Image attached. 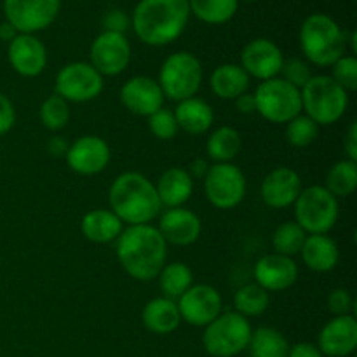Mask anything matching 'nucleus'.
<instances>
[{
	"mask_svg": "<svg viewBox=\"0 0 357 357\" xmlns=\"http://www.w3.org/2000/svg\"><path fill=\"white\" fill-rule=\"evenodd\" d=\"M115 243L119 264L126 274L136 281L146 282L157 279L166 265L167 244L159 229L152 223L128 227L122 230Z\"/></svg>",
	"mask_w": 357,
	"mask_h": 357,
	"instance_id": "nucleus-1",
	"label": "nucleus"
},
{
	"mask_svg": "<svg viewBox=\"0 0 357 357\" xmlns=\"http://www.w3.org/2000/svg\"><path fill=\"white\" fill-rule=\"evenodd\" d=\"M190 20L188 0H139L132 28L143 44L160 47L176 40Z\"/></svg>",
	"mask_w": 357,
	"mask_h": 357,
	"instance_id": "nucleus-2",
	"label": "nucleus"
},
{
	"mask_svg": "<svg viewBox=\"0 0 357 357\" xmlns=\"http://www.w3.org/2000/svg\"><path fill=\"white\" fill-rule=\"evenodd\" d=\"M110 208L122 223L146 225L159 218L162 204L157 195L155 183L145 174L128 171L119 174L108 192Z\"/></svg>",
	"mask_w": 357,
	"mask_h": 357,
	"instance_id": "nucleus-3",
	"label": "nucleus"
},
{
	"mask_svg": "<svg viewBox=\"0 0 357 357\" xmlns=\"http://www.w3.org/2000/svg\"><path fill=\"white\" fill-rule=\"evenodd\" d=\"M300 49L307 61L326 68L345 56L347 37L340 24L323 13L310 14L300 28Z\"/></svg>",
	"mask_w": 357,
	"mask_h": 357,
	"instance_id": "nucleus-4",
	"label": "nucleus"
},
{
	"mask_svg": "<svg viewBox=\"0 0 357 357\" xmlns=\"http://www.w3.org/2000/svg\"><path fill=\"white\" fill-rule=\"evenodd\" d=\"M300 93L302 110L317 126L335 124L349 108V93L330 75H314Z\"/></svg>",
	"mask_w": 357,
	"mask_h": 357,
	"instance_id": "nucleus-5",
	"label": "nucleus"
},
{
	"mask_svg": "<svg viewBox=\"0 0 357 357\" xmlns=\"http://www.w3.org/2000/svg\"><path fill=\"white\" fill-rule=\"evenodd\" d=\"M295 222L302 227L307 236L330 234L337 225L340 208L338 199L331 195L323 185L302 188L295 201Z\"/></svg>",
	"mask_w": 357,
	"mask_h": 357,
	"instance_id": "nucleus-6",
	"label": "nucleus"
},
{
	"mask_svg": "<svg viewBox=\"0 0 357 357\" xmlns=\"http://www.w3.org/2000/svg\"><path fill=\"white\" fill-rule=\"evenodd\" d=\"M202 75L204 72L197 56L188 51H178L164 59L157 82L162 89L164 98L180 103L199 93Z\"/></svg>",
	"mask_w": 357,
	"mask_h": 357,
	"instance_id": "nucleus-7",
	"label": "nucleus"
},
{
	"mask_svg": "<svg viewBox=\"0 0 357 357\" xmlns=\"http://www.w3.org/2000/svg\"><path fill=\"white\" fill-rule=\"evenodd\" d=\"M251 333L253 328L246 317L237 314L236 310L222 312L206 326L202 344L208 354L213 357H234L246 351Z\"/></svg>",
	"mask_w": 357,
	"mask_h": 357,
	"instance_id": "nucleus-8",
	"label": "nucleus"
},
{
	"mask_svg": "<svg viewBox=\"0 0 357 357\" xmlns=\"http://www.w3.org/2000/svg\"><path fill=\"white\" fill-rule=\"evenodd\" d=\"M253 96L258 114L272 124H288L302 114V93L281 77L260 82Z\"/></svg>",
	"mask_w": 357,
	"mask_h": 357,
	"instance_id": "nucleus-9",
	"label": "nucleus"
},
{
	"mask_svg": "<svg viewBox=\"0 0 357 357\" xmlns=\"http://www.w3.org/2000/svg\"><path fill=\"white\" fill-rule=\"evenodd\" d=\"M103 86V75L91 63L73 61L59 70L54 89L68 103H87L100 96Z\"/></svg>",
	"mask_w": 357,
	"mask_h": 357,
	"instance_id": "nucleus-10",
	"label": "nucleus"
},
{
	"mask_svg": "<svg viewBox=\"0 0 357 357\" xmlns=\"http://www.w3.org/2000/svg\"><path fill=\"white\" fill-rule=\"evenodd\" d=\"M204 194L215 208H237L246 195V176L232 162L213 164L204 176Z\"/></svg>",
	"mask_w": 357,
	"mask_h": 357,
	"instance_id": "nucleus-11",
	"label": "nucleus"
},
{
	"mask_svg": "<svg viewBox=\"0 0 357 357\" xmlns=\"http://www.w3.org/2000/svg\"><path fill=\"white\" fill-rule=\"evenodd\" d=\"M61 0H3V14L20 33H37L54 23Z\"/></svg>",
	"mask_w": 357,
	"mask_h": 357,
	"instance_id": "nucleus-12",
	"label": "nucleus"
},
{
	"mask_svg": "<svg viewBox=\"0 0 357 357\" xmlns=\"http://www.w3.org/2000/svg\"><path fill=\"white\" fill-rule=\"evenodd\" d=\"M181 321L197 328H206L222 314L223 300L218 289L209 284H192L176 300Z\"/></svg>",
	"mask_w": 357,
	"mask_h": 357,
	"instance_id": "nucleus-13",
	"label": "nucleus"
},
{
	"mask_svg": "<svg viewBox=\"0 0 357 357\" xmlns=\"http://www.w3.org/2000/svg\"><path fill=\"white\" fill-rule=\"evenodd\" d=\"M91 65L103 77H115L131 63V44L126 35L103 31L91 44Z\"/></svg>",
	"mask_w": 357,
	"mask_h": 357,
	"instance_id": "nucleus-14",
	"label": "nucleus"
},
{
	"mask_svg": "<svg viewBox=\"0 0 357 357\" xmlns=\"http://www.w3.org/2000/svg\"><path fill=\"white\" fill-rule=\"evenodd\" d=\"M282 65H284V56L279 45L268 38H255L248 42L241 51V66L244 72L255 79L271 80L279 77Z\"/></svg>",
	"mask_w": 357,
	"mask_h": 357,
	"instance_id": "nucleus-15",
	"label": "nucleus"
},
{
	"mask_svg": "<svg viewBox=\"0 0 357 357\" xmlns=\"http://www.w3.org/2000/svg\"><path fill=\"white\" fill-rule=\"evenodd\" d=\"M110 146L103 138L94 135L80 136L66 149L65 157L70 169L82 176L101 173L110 162Z\"/></svg>",
	"mask_w": 357,
	"mask_h": 357,
	"instance_id": "nucleus-16",
	"label": "nucleus"
},
{
	"mask_svg": "<svg viewBox=\"0 0 357 357\" xmlns=\"http://www.w3.org/2000/svg\"><path fill=\"white\" fill-rule=\"evenodd\" d=\"M253 278L265 291H284L298 279V265L291 257L278 253L265 255L255 264Z\"/></svg>",
	"mask_w": 357,
	"mask_h": 357,
	"instance_id": "nucleus-17",
	"label": "nucleus"
},
{
	"mask_svg": "<svg viewBox=\"0 0 357 357\" xmlns=\"http://www.w3.org/2000/svg\"><path fill=\"white\" fill-rule=\"evenodd\" d=\"M164 94L159 82L150 77L138 75L126 80L121 89V101L131 114L150 117L164 107Z\"/></svg>",
	"mask_w": 357,
	"mask_h": 357,
	"instance_id": "nucleus-18",
	"label": "nucleus"
},
{
	"mask_svg": "<svg viewBox=\"0 0 357 357\" xmlns=\"http://www.w3.org/2000/svg\"><path fill=\"white\" fill-rule=\"evenodd\" d=\"M302 192V178L291 167H275L264 178L260 187L261 199L271 209H284L295 204Z\"/></svg>",
	"mask_w": 357,
	"mask_h": 357,
	"instance_id": "nucleus-19",
	"label": "nucleus"
},
{
	"mask_svg": "<svg viewBox=\"0 0 357 357\" xmlns=\"http://www.w3.org/2000/svg\"><path fill=\"white\" fill-rule=\"evenodd\" d=\"M9 63L21 77H37L47 66V49L38 37L31 33H17L9 42Z\"/></svg>",
	"mask_w": 357,
	"mask_h": 357,
	"instance_id": "nucleus-20",
	"label": "nucleus"
},
{
	"mask_svg": "<svg viewBox=\"0 0 357 357\" xmlns=\"http://www.w3.org/2000/svg\"><path fill=\"white\" fill-rule=\"evenodd\" d=\"M160 236L166 244L173 246H190L201 237L202 222L194 211L187 208H173L159 216Z\"/></svg>",
	"mask_w": 357,
	"mask_h": 357,
	"instance_id": "nucleus-21",
	"label": "nucleus"
},
{
	"mask_svg": "<svg viewBox=\"0 0 357 357\" xmlns=\"http://www.w3.org/2000/svg\"><path fill=\"white\" fill-rule=\"evenodd\" d=\"M323 356L347 357L357 347V321L352 314L335 316L330 323L324 324L319 333L317 344Z\"/></svg>",
	"mask_w": 357,
	"mask_h": 357,
	"instance_id": "nucleus-22",
	"label": "nucleus"
},
{
	"mask_svg": "<svg viewBox=\"0 0 357 357\" xmlns=\"http://www.w3.org/2000/svg\"><path fill=\"white\" fill-rule=\"evenodd\" d=\"M160 204L167 209L183 208L194 194V178L183 167H169L155 183Z\"/></svg>",
	"mask_w": 357,
	"mask_h": 357,
	"instance_id": "nucleus-23",
	"label": "nucleus"
},
{
	"mask_svg": "<svg viewBox=\"0 0 357 357\" xmlns=\"http://www.w3.org/2000/svg\"><path fill=\"white\" fill-rule=\"evenodd\" d=\"M300 255H302L305 267L310 268L312 272H319V274L331 272L338 265V260H340L338 244L328 234L307 236Z\"/></svg>",
	"mask_w": 357,
	"mask_h": 357,
	"instance_id": "nucleus-24",
	"label": "nucleus"
},
{
	"mask_svg": "<svg viewBox=\"0 0 357 357\" xmlns=\"http://www.w3.org/2000/svg\"><path fill=\"white\" fill-rule=\"evenodd\" d=\"M143 326L153 335H169L180 326L181 316L174 300L159 296L143 307L142 310Z\"/></svg>",
	"mask_w": 357,
	"mask_h": 357,
	"instance_id": "nucleus-25",
	"label": "nucleus"
},
{
	"mask_svg": "<svg viewBox=\"0 0 357 357\" xmlns=\"http://www.w3.org/2000/svg\"><path fill=\"white\" fill-rule=\"evenodd\" d=\"M80 230L91 243L108 244L117 241V237L124 230V223L112 209H93L82 216Z\"/></svg>",
	"mask_w": 357,
	"mask_h": 357,
	"instance_id": "nucleus-26",
	"label": "nucleus"
},
{
	"mask_svg": "<svg viewBox=\"0 0 357 357\" xmlns=\"http://www.w3.org/2000/svg\"><path fill=\"white\" fill-rule=\"evenodd\" d=\"M173 114L174 119H176L178 128L194 136L208 132L211 129L213 122H215L211 105L195 96L180 101Z\"/></svg>",
	"mask_w": 357,
	"mask_h": 357,
	"instance_id": "nucleus-27",
	"label": "nucleus"
},
{
	"mask_svg": "<svg viewBox=\"0 0 357 357\" xmlns=\"http://www.w3.org/2000/svg\"><path fill=\"white\" fill-rule=\"evenodd\" d=\"M250 75L243 70V66L236 63H225L213 70L209 77L211 91L220 100H236L241 94L248 93L250 87Z\"/></svg>",
	"mask_w": 357,
	"mask_h": 357,
	"instance_id": "nucleus-28",
	"label": "nucleus"
},
{
	"mask_svg": "<svg viewBox=\"0 0 357 357\" xmlns=\"http://www.w3.org/2000/svg\"><path fill=\"white\" fill-rule=\"evenodd\" d=\"M241 146H243V138L239 131L230 126H220L209 135L208 143H206L208 155L215 160V164L232 162L239 155Z\"/></svg>",
	"mask_w": 357,
	"mask_h": 357,
	"instance_id": "nucleus-29",
	"label": "nucleus"
},
{
	"mask_svg": "<svg viewBox=\"0 0 357 357\" xmlns=\"http://www.w3.org/2000/svg\"><path fill=\"white\" fill-rule=\"evenodd\" d=\"M248 349L251 357H288L289 344L281 331L260 326L251 333Z\"/></svg>",
	"mask_w": 357,
	"mask_h": 357,
	"instance_id": "nucleus-30",
	"label": "nucleus"
},
{
	"mask_svg": "<svg viewBox=\"0 0 357 357\" xmlns=\"http://www.w3.org/2000/svg\"><path fill=\"white\" fill-rule=\"evenodd\" d=\"M331 195L337 199L349 197L357 188V162L351 159H344L335 162L326 174V181L323 185Z\"/></svg>",
	"mask_w": 357,
	"mask_h": 357,
	"instance_id": "nucleus-31",
	"label": "nucleus"
},
{
	"mask_svg": "<svg viewBox=\"0 0 357 357\" xmlns=\"http://www.w3.org/2000/svg\"><path fill=\"white\" fill-rule=\"evenodd\" d=\"M157 279H159V286L164 296L174 300V302L194 284V274H192L190 267L185 265L183 261L166 264L160 274L157 275Z\"/></svg>",
	"mask_w": 357,
	"mask_h": 357,
	"instance_id": "nucleus-32",
	"label": "nucleus"
},
{
	"mask_svg": "<svg viewBox=\"0 0 357 357\" xmlns=\"http://www.w3.org/2000/svg\"><path fill=\"white\" fill-rule=\"evenodd\" d=\"M190 14L208 24H225L236 16L239 0H188Z\"/></svg>",
	"mask_w": 357,
	"mask_h": 357,
	"instance_id": "nucleus-33",
	"label": "nucleus"
},
{
	"mask_svg": "<svg viewBox=\"0 0 357 357\" xmlns=\"http://www.w3.org/2000/svg\"><path fill=\"white\" fill-rule=\"evenodd\" d=\"M268 303H271V295L261 286H258L257 282L241 286L236 295H234L236 312L244 316L246 319L248 317L261 316L268 309Z\"/></svg>",
	"mask_w": 357,
	"mask_h": 357,
	"instance_id": "nucleus-34",
	"label": "nucleus"
},
{
	"mask_svg": "<svg viewBox=\"0 0 357 357\" xmlns=\"http://www.w3.org/2000/svg\"><path fill=\"white\" fill-rule=\"evenodd\" d=\"M307 239V234L296 222H284L274 230L272 236V246L274 253L284 255V257H295L302 251L303 243Z\"/></svg>",
	"mask_w": 357,
	"mask_h": 357,
	"instance_id": "nucleus-35",
	"label": "nucleus"
},
{
	"mask_svg": "<svg viewBox=\"0 0 357 357\" xmlns=\"http://www.w3.org/2000/svg\"><path fill=\"white\" fill-rule=\"evenodd\" d=\"M40 122L49 131H59L65 128L70 121V105L68 101L63 100L58 94L45 98L44 103L40 105Z\"/></svg>",
	"mask_w": 357,
	"mask_h": 357,
	"instance_id": "nucleus-36",
	"label": "nucleus"
},
{
	"mask_svg": "<svg viewBox=\"0 0 357 357\" xmlns=\"http://www.w3.org/2000/svg\"><path fill=\"white\" fill-rule=\"evenodd\" d=\"M317 136H319V126L305 114L296 115L286 124V139L289 145L296 146V149H305V146L312 145Z\"/></svg>",
	"mask_w": 357,
	"mask_h": 357,
	"instance_id": "nucleus-37",
	"label": "nucleus"
},
{
	"mask_svg": "<svg viewBox=\"0 0 357 357\" xmlns=\"http://www.w3.org/2000/svg\"><path fill=\"white\" fill-rule=\"evenodd\" d=\"M149 128L152 131V135L157 139H162V142H169L180 131V128L176 124V119H174V114L164 107L160 110H157L155 114L150 115Z\"/></svg>",
	"mask_w": 357,
	"mask_h": 357,
	"instance_id": "nucleus-38",
	"label": "nucleus"
},
{
	"mask_svg": "<svg viewBox=\"0 0 357 357\" xmlns=\"http://www.w3.org/2000/svg\"><path fill=\"white\" fill-rule=\"evenodd\" d=\"M331 79L338 84V86L344 87L347 93L357 89V59L356 56H342L338 61H335L331 65Z\"/></svg>",
	"mask_w": 357,
	"mask_h": 357,
	"instance_id": "nucleus-39",
	"label": "nucleus"
},
{
	"mask_svg": "<svg viewBox=\"0 0 357 357\" xmlns=\"http://www.w3.org/2000/svg\"><path fill=\"white\" fill-rule=\"evenodd\" d=\"M282 75L281 79L286 80L288 84H291L293 87L302 91L303 87L307 86L310 79H312V68L307 61L300 58H291V59H284V65H282L281 73Z\"/></svg>",
	"mask_w": 357,
	"mask_h": 357,
	"instance_id": "nucleus-40",
	"label": "nucleus"
},
{
	"mask_svg": "<svg viewBox=\"0 0 357 357\" xmlns=\"http://www.w3.org/2000/svg\"><path fill=\"white\" fill-rule=\"evenodd\" d=\"M352 307H354V300L347 289L337 288L328 295V309L335 316H347L352 312Z\"/></svg>",
	"mask_w": 357,
	"mask_h": 357,
	"instance_id": "nucleus-41",
	"label": "nucleus"
},
{
	"mask_svg": "<svg viewBox=\"0 0 357 357\" xmlns=\"http://www.w3.org/2000/svg\"><path fill=\"white\" fill-rule=\"evenodd\" d=\"M14 124H16V108L6 94L0 93V136L7 135Z\"/></svg>",
	"mask_w": 357,
	"mask_h": 357,
	"instance_id": "nucleus-42",
	"label": "nucleus"
},
{
	"mask_svg": "<svg viewBox=\"0 0 357 357\" xmlns=\"http://www.w3.org/2000/svg\"><path fill=\"white\" fill-rule=\"evenodd\" d=\"M131 20L128 17V14L122 13V10H110V13L105 14L103 17V28L105 31H114V33H126V30L129 28Z\"/></svg>",
	"mask_w": 357,
	"mask_h": 357,
	"instance_id": "nucleus-43",
	"label": "nucleus"
},
{
	"mask_svg": "<svg viewBox=\"0 0 357 357\" xmlns=\"http://www.w3.org/2000/svg\"><path fill=\"white\" fill-rule=\"evenodd\" d=\"M288 357H324L323 352L319 351V347L309 342H302V344H296L293 347H289Z\"/></svg>",
	"mask_w": 357,
	"mask_h": 357,
	"instance_id": "nucleus-44",
	"label": "nucleus"
},
{
	"mask_svg": "<svg viewBox=\"0 0 357 357\" xmlns=\"http://www.w3.org/2000/svg\"><path fill=\"white\" fill-rule=\"evenodd\" d=\"M344 149L347 152V159L357 162V122H352L347 129V135L344 139Z\"/></svg>",
	"mask_w": 357,
	"mask_h": 357,
	"instance_id": "nucleus-45",
	"label": "nucleus"
},
{
	"mask_svg": "<svg viewBox=\"0 0 357 357\" xmlns=\"http://www.w3.org/2000/svg\"><path fill=\"white\" fill-rule=\"evenodd\" d=\"M236 108L239 110V114H246L251 115L257 112V103H255V96L250 93H244L241 94L239 98H236Z\"/></svg>",
	"mask_w": 357,
	"mask_h": 357,
	"instance_id": "nucleus-46",
	"label": "nucleus"
},
{
	"mask_svg": "<svg viewBox=\"0 0 357 357\" xmlns=\"http://www.w3.org/2000/svg\"><path fill=\"white\" fill-rule=\"evenodd\" d=\"M209 166L204 159H195L194 162L190 164V169H187L190 173L192 178H204L206 173H208Z\"/></svg>",
	"mask_w": 357,
	"mask_h": 357,
	"instance_id": "nucleus-47",
	"label": "nucleus"
},
{
	"mask_svg": "<svg viewBox=\"0 0 357 357\" xmlns=\"http://www.w3.org/2000/svg\"><path fill=\"white\" fill-rule=\"evenodd\" d=\"M17 33H20V31H17L16 28L9 23V21H3V23H0V40L10 42L17 37Z\"/></svg>",
	"mask_w": 357,
	"mask_h": 357,
	"instance_id": "nucleus-48",
	"label": "nucleus"
},
{
	"mask_svg": "<svg viewBox=\"0 0 357 357\" xmlns=\"http://www.w3.org/2000/svg\"><path fill=\"white\" fill-rule=\"evenodd\" d=\"M244 2H257V0H244Z\"/></svg>",
	"mask_w": 357,
	"mask_h": 357,
	"instance_id": "nucleus-49",
	"label": "nucleus"
}]
</instances>
